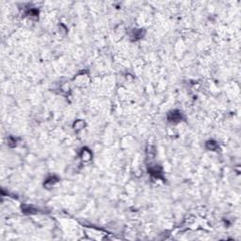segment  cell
<instances>
[{
	"label": "cell",
	"instance_id": "3",
	"mask_svg": "<svg viewBox=\"0 0 241 241\" xmlns=\"http://www.w3.org/2000/svg\"><path fill=\"white\" fill-rule=\"evenodd\" d=\"M57 182H58V180H57L55 177H51L50 179H48V180L45 182V185H46L47 187H52L55 183H57Z\"/></svg>",
	"mask_w": 241,
	"mask_h": 241
},
{
	"label": "cell",
	"instance_id": "5",
	"mask_svg": "<svg viewBox=\"0 0 241 241\" xmlns=\"http://www.w3.org/2000/svg\"><path fill=\"white\" fill-rule=\"evenodd\" d=\"M83 126H84V122H83L82 120L76 121L75 124H74V127H75L76 129H81V128H83ZM75 128H74V129H75Z\"/></svg>",
	"mask_w": 241,
	"mask_h": 241
},
{
	"label": "cell",
	"instance_id": "1",
	"mask_svg": "<svg viewBox=\"0 0 241 241\" xmlns=\"http://www.w3.org/2000/svg\"><path fill=\"white\" fill-rule=\"evenodd\" d=\"M182 119V114L178 111H172L169 114V120L170 121H179Z\"/></svg>",
	"mask_w": 241,
	"mask_h": 241
},
{
	"label": "cell",
	"instance_id": "4",
	"mask_svg": "<svg viewBox=\"0 0 241 241\" xmlns=\"http://www.w3.org/2000/svg\"><path fill=\"white\" fill-rule=\"evenodd\" d=\"M90 158V152H87V151H83V153H82V159H84V160H89Z\"/></svg>",
	"mask_w": 241,
	"mask_h": 241
},
{
	"label": "cell",
	"instance_id": "2",
	"mask_svg": "<svg viewBox=\"0 0 241 241\" xmlns=\"http://www.w3.org/2000/svg\"><path fill=\"white\" fill-rule=\"evenodd\" d=\"M206 146H207V148L209 150H216L217 147V144L216 142H214V141H208Z\"/></svg>",
	"mask_w": 241,
	"mask_h": 241
}]
</instances>
